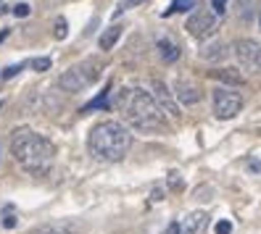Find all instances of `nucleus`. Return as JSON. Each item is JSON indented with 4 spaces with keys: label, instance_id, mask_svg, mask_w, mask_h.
Wrapping results in <instances>:
<instances>
[{
    "label": "nucleus",
    "instance_id": "f257e3e1",
    "mask_svg": "<svg viewBox=\"0 0 261 234\" xmlns=\"http://www.w3.org/2000/svg\"><path fill=\"white\" fill-rule=\"evenodd\" d=\"M11 155L16 158V163L32 177H45L53 166L56 148L48 137L37 134L29 127H19L11 134Z\"/></svg>",
    "mask_w": 261,
    "mask_h": 234
},
{
    "label": "nucleus",
    "instance_id": "f03ea898",
    "mask_svg": "<svg viewBox=\"0 0 261 234\" xmlns=\"http://www.w3.org/2000/svg\"><path fill=\"white\" fill-rule=\"evenodd\" d=\"M119 111L124 113V121L129 124L132 129H140V132H159L166 127L164 121V111L156 105L150 92L140 90V87H129V90H121L119 92Z\"/></svg>",
    "mask_w": 261,
    "mask_h": 234
},
{
    "label": "nucleus",
    "instance_id": "7ed1b4c3",
    "mask_svg": "<svg viewBox=\"0 0 261 234\" xmlns=\"http://www.w3.org/2000/svg\"><path fill=\"white\" fill-rule=\"evenodd\" d=\"M129 145H132V134L121 121H100V124H95L87 137L90 155L103 163L121 161L129 153Z\"/></svg>",
    "mask_w": 261,
    "mask_h": 234
},
{
    "label": "nucleus",
    "instance_id": "20e7f679",
    "mask_svg": "<svg viewBox=\"0 0 261 234\" xmlns=\"http://www.w3.org/2000/svg\"><path fill=\"white\" fill-rule=\"evenodd\" d=\"M98 76H100V64L98 61H85V64H76V66L66 69L64 74H61L58 84H61L64 92H82L93 82H98Z\"/></svg>",
    "mask_w": 261,
    "mask_h": 234
},
{
    "label": "nucleus",
    "instance_id": "39448f33",
    "mask_svg": "<svg viewBox=\"0 0 261 234\" xmlns=\"http://www.w3.org/2000/svg\"><path fill=\"white\" fill-rule=\"evenodd\" d=\"M243 111V95L235 90H227V87H217L214 90V116L227 121V119H235Z\"/></svg>",
    "mask_w": 261,
    "mask_h": 234
},
{
    "label": "nucleus",
    "instance_id": "423d86ee",
    "mask_svg": "<svg viewBox=\"0 0 261 234\" xmlns=\"http://www.w3.org/2000/svg\"><path fill=\"white\" fill-rule=\"evenodd\" d=\"M232 53L238 58V64L251 71V74H261V45L253 40H238L232 45Z\"/></svg>",
    "mask_w": 261,
    "mask_h": 234
},
{
    "label": "nucleus",
    "instance_id": "0eeeda50",
    "mask_svg": "<svg viewBox=\"0 0 261 234\" xmlns=\"http://www.w3.org/2000/svg\"><path fill=\"white\" fill-rule=\"evenodd\" d=\"M185 29H188V32H190L195 40H208L214 32H217V19H214V13L198 8L195 13H190V19H188Z\"/></svg>",
    "mask_w": 261,
    "mask_h": 234
},
{
    "label": "nucleus",
    "instance_id": "6e6552de",
    "mask_svg": "<svg viewBox=\"0 0 261 234\" xmlns=\"http://www.w3.org/2000/svg\"><path fill=\"white\" fill-rule=\"evenodd\" d=\"M153 100H156V105L161 108L164 113H169L172 119H179V108L174 105V100H172V92H169V87H166L161 79L153 82Z\"/></svg>",
    "mask_w": 261,
    "mask_h": 234
},
{
    "label": "nucleus",
    "instance_id": "1a4fd4ad",
    "mask_svg": "<svg viewBox=\"0 0 261 234\" xmlns=\"http://www.w3.org/2000/svg\"><path fill=\"white\" fill-rule=\"evenodd\" d=\"M206 221H208V216L203 211H193L179 221V234H201L206 229Z\"/></svg>",
    "mask_w": 261,
    "mask_h": 234
},
{
    "label": "nucleus",
    "instance_id": "9d476101",
    "mask_svg": "<svg viewBox=\"0 0 261 234\" xmlns=\"http://www.w3.org/2000/svg\"><path fill=\"white\" fill-rule=\"evenodd\" d=\"M174 98L179 103H185V105H195L198 100H201V90H198L195 84H190V82H177L174 84Z\"/></svg>",
    "mask_w": 261,
    "mask_h": 234
},
{
    "label": "nucleus",
    "instance_id": "9b49d317",
    "mask_svg": "<svg viewBox=\"0 0 261 234\" xmlns=\"http://www.w3.org/2000/svg\"><path fill=\"white\" fill-rule=\"evenodd\" d=\"M156 48H159L161 61H166V64H174V61L179 58V45H177V42H172V40H166V37L156 42Z\"/></svg>",
    "mask_w": 261,
    "mask_h": 234
},
{
    "label": "nucleus",
    "instance_id": "f8f14e48",
    "mask_svg": "<svg viewBox=\"0 0 261 234\" xmlns=\"http://www.w3.org/2000/svg\"><path fill=\"white\" fill-rule=\"evenodd\" d=\"M119 37H121V26H111V29H106V32L100 35V40H98L100 50H111L114 45L119 42Z\"/></svg>",
    "mask_w": 261,
    "mask_h": 234
},
{
    "label": "nucleus",
    "instance_id": "ddd939ff",
    "mask_svg": "<svg viewBox=\"0 0 261 234\" xmlns=\"http://www.w3.org/2000/svg\"><path fill=\"white\" fill-rule=\"evenodd\" d=\"M214 79H222V82H229V84H243V76L235 71V69H219V71H211Z\"/></svg>",
    "mask_w": 261,
    "mask_h": 234
},
{
    "label": "nucleus",
    "instance_id": "4468645a",
    "mask_svg": "<svg viewBox=\"0 0 261 234\" xmlns=\"http://www.w3.org/2000/svg\"><path fill=\"white\" fill-rule=\"evenodd\" d=\"M109 95H111V84L106 87V90L100 92V95L93 100V103H87V105H85V111H93V108H109Z\"/></svg>",
    "mask_w": 261,
    "mask_h": 234
},
{
    "label": "nucleus",
    "instance_id": "2eb2a0df",
    "mask_svg": "<svg viewBox=\"0 0 261 234\" xmlns=\"http://www.w3.org/2000/svg\"><path fill=\"white\" fill-rule=\"evenodd\" d=\"M32 234H71L66 226H61V224H48V226H40L35 229Z\"/></svg>",
    "mask_w": 261,
    "mask_h": 234
},
{
    "label": "nucleus",
    "instance_id": "dca6fc26",
    "mask_svg": "<svg viewBox=\"0 0 261 234\" xmlns=\"http://www.w3.org/2000/svg\"><path fill=\"white\" fill-rule=\"evenodd\" d=\"M206 61H214V58H224V45L219 42V45H211V48H206L203 53H201Z\"/></svg>",
    "mask_w": 261,
    "mask_h": 234
},
{
    "label": "nucleus",
    "instance_id": "f3484780",
    "mask_svg": "<svg viewBox=\"0 0 261 234\" xmlns=\"http://www.w3.org/2000/svg\"><path fill=\"white\" fill-rule=\"evenodd\" d=\"M190 8H195V0H172L169 11H190Z\"/></svg>",
    "mask_w": 261,
    "mask_h": 234
},
{
    "label": "nucleus",
    "instance_id": "a211bd4d",
    "mask_svg": "<svg viewBox=\"0 0 261 234\" xmlns=\"http://www.w3.org/2000/svg\"><path fill=\"white\" fill-rule=\"evenodd\" d=\"M56 40H66V35H69V29H66V19H56Z\"/></svg>",
    "mask_w": 261,
    "mask_h": 234
},
{
    "label": "nucleus",
    "instance_id": "6ab92c4d",
    "mask_svg": "<svg viewBox=\"0 0 261 234\" xmlns=\"http://www.w3.org/2000/svg\"><path fill=\"white\" fill-rule=\"evenodd\" d=\"M32 69L35 71H48L50 69V58H35L32 61Z\"/></svg>",
    "mask_w": 261,
    "mask_h": 234
},
{
    "label": "nucleus",
    "instance_id": "aec40b11",
    "mask_svg": "<svg viewBox=\"0 0 261 234\" xmlns=\"http://www.w3.org/2000/svg\"><path fill=\"white\" fill-rule=\"evenodd\" d=\"M29 11H32V8H29L27 3H19V6H13V16L24 19V16H29Z\"/></svg>",
    "mask_w": 261,
    "mask_h": 234
},
{
    "label": "nucleus",
    "instance_id": "412c9836",
    "mask_svg": "<svg viewBox=\"0 0 261 234\" xmlns=\"http://www.w3.org/2000/svg\"><path fill=\"white\" fill-rule=\"evenodd\" d=\"M21 69H24V64H19V66H8L3 74H0V79H11V76H16Z\"/></svg>",
    "mask_w": 261,
    "mask_h": 234
},
{
    "label": "nucleus",
    "instance_id": "4be33fe9",
    "mask_svg": "<svg viewBox=\"0 0 261 234\" xmlns=\"http://www.w3.org/2000/svg\"><path fill=\"white\" fill-rule=\"evenodd\" d=\"M211 8H214L217 16H222V13L227 11V0H211Z\"/></svg>",
    "mask_w": 261,
    "mask_h": 234
},
{
    "label": "nucleus",
    "instance_id": "5701e85b",
    "mask_svg": "<svg viewBox=\"0 0 261 234\" xmlns=\"http://www.w3.org/2000/svg\"><path fill=\"white\" fill-rule=\"evenodd\" d=\"M214 231H217V234H229V231H232V224H229V221H219Z\"/></svg>",
    "mask_w": 261,
    "mask_h": 234
},
{
    "label": "nucleus",
    "instance_id": "b1692460",
    "mask_svg": "<svg viewBox=\"0 0 261 234\" xmlns=\"http://www.w3.org/2000/svg\"><path fill=\"white\" fill-rule=\"evenodd\" d=\"M3 226H6V229H13V226H16V218H13V216L8 213V216L3 218Z\"/></svg>",
    "mask_w": 261,
    "mask_h": 234
},
{
    "label": "nucleus",
    "instance_id": "393cba45",
    "mask_svg": "<svg viewBox=\"0 0 261 234\" xmlns=\"http://www.w3.org/2000/svg\"><path fill=\"white\" fill-rule=\"evenodd\" d=\"M164 234H179V224H177V221H174V224H169Z\"/></svg>",
    "mask_w": 261,
    "mask_h": 234
},
{
    "label": "nucleus",
    "instance_id": "a878e982",
    "mask_svg": "<svg viewBox=\"0 0 261 234\" xmlns=\"http://www.w3.org/2000/svg\"><path fill=\"white\" fill-rule=\"evenodd\" d=\"M135 3H143V0H124V3H121V6H119V11H124L127 6H135Z\"/></svg>",
    "mask_w": 261,
    "mask_h": 234
},
{
    "label": "nucleus",
    "instance_id": "bb28decb",
    "mask_svg": "<svg viewBox=\"0 0 261 234\" xmlns=\"http://www.w3.org/2000/svg\"><path fill=\"white\" fill-rule=\"evenodd\" d=\"M6 11H8V6L3 3V0H0V16H3V13H6Z\"/></svg>",
    "mask_w": 261,
    "mask_h": 234
},
{
    "label": "nucleus",
    "instance_id": "cd10ccee",
    "mask_svg": "<svg viewBox=\"0 0 261 234\" xmlns=\"http://www.w3.org/2000/svg\"><path fill=\"white\" fill-rule=\"evenodd\" d=\"M258 26H261V13H258Z\"/></svg>",
    "mask_w": 261,
    "mask_h": 234
},
{
    "label": "nucleus",
    "instance_id": "c85d7f7f",
    "mask_svg": "<svg viewBox=\"0 0 261 234\" xmlns=\"http://www.w3.org/2000/svg\"><path fill=\"white\" fill-rule=\"evenodd\" d=\"M0 108H3V103H0Z\"/></svg>",
    "mask_w": 261,
    "mask_h": 234
}]
</instances>
